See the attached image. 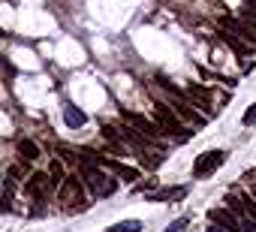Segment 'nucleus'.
Listing matches in <instances>:
<instances>
[{"mask_svg": "<svg viewBox=\"0 0 256 232\" xmlns=\"http://www.w3.org/2000/svg\"><path fill=\"white\" fill-rule=\"evenodd\" d=\"M78 172H82V184L90 190V196L94 199H106V196H112L114 190H118V178L114 175H106L102 172V166H96V163H78Z\"/></svg>", "mask_w": 256, "mask_h": 232, "instance_id": "1", "label": "nucleus"}, {"mask_svg": "<svg viewBox=\"0 0 256 232\" xmlns=\"http://www.w3.org/2000/svg\"><path fill=\"white\" fill-rule=\"evenodd\" d=\"M154 114H157V127H160V133H169V136H175V139H181V142L190 136V130H181V118H178V112H175L172 106L154 102Z\"/></svg>", "mask_w": 256, "mask_h": 232, "instance_id": "2", "label": "nucleus"}, {"mask_svg": "<svg viewBox=\"0 0 256 232\" xmlns=\"http://www.w3.org/2000/svg\"><path fill=\"white\" fill-rule=\"evenodd\" d=\"M226 163V151H205L199 154V160L193 163V178H208L214 169H220Z\"/></svg>", "mask_w": 256, "mask_h": 232, "instance_id": "3", "label": "nucleus"}, {"mask_svg": "<svg viewBox=\"0 0 256 232\" xmlns=\"http://www.w3.org/2000/svg\"><path fill=\"white\" fill-rule=\"evenodd\" d=\"M52 190H54V187H52V181H48V172H30V175L24 178V193L34 196V199H48Z\"/></svg>", "mask_w": 256, "mask_h": 232, "instance_id": "4", "label": "nucleus"}, {"mask_svg": "<svg viewBox=\"0 0 256 232\" xmlns=\"http://www.w3.org/2000/svg\"><path fill=\"white\" fill-rule=\"evenodd\" d=\"M82 196H84V187H82V181H78L76 175H66V178L60 181V187H58V199H60L66 208H72L76 202H82Z\"/></svg>", "mask_w": 256, "mask_h": 232, "instance_id": "5", "label": "nucleus"}, {"mask_svg": "<svg viewBox=\"0 0 256 232\" xmlns=\"http://www.w3.org/2000/svg\"><path fill=\"white\" fill-rule=\"evenodd\" d=\"M208 220H211V223H217V226H223L226 232H244V226H241L238 214H235V211H229V208H211V211H208Z\"/></svg>", "mask_w": 256, "mask_h": 232, "instance_id": "6", "label": "nucleus"}, {"mask_svg": "<svg viewBox=\"0 0 256 232\" xmlns=\"http://www.w3.org/2000/svg\"><path fill=\"white\" fill-rule=\"evenodd\" d=\"M124 118L133 124V130H139L145 139H157L160 136V127L151 121V118H145V114H136V112H124Z\"/></svg>", "mask_w": 256, "mask_h": 232, "instance_id": "7", "label": "nucleus"}, {"mask_svg": "<svg viewBox=\"0 0 256 232\" xmlns=\"http://www.w3.org/2000/svg\"><path fill=\"white\" fill-rule=\"evenodd\" d=\"M217 36H220V40H223V42H226V46H229L235 54H238V58H247V54H250V42H244L238 34H232V30L220 28V30H217Z\"/></svg>", "mask_w": 256, "mask_h": 232, "instance_id": "8", "label": "nucleus"}, {"mask_svg": "<svg viewBox=\"0 0 256 232\" xmlns=\"http://www.w3.org/2000/svg\"><path fill=\"white\" fill-rule=\"evenodd\" d=\"M16 187H18V178L6 175L4 184H0V211H12V196H16Z\"/></svg>", "mask_w": 256, "mask_h": 232, "instance_id": "9", "label": "nucleus"}, {"mask_svg": "<svg viewBox=\"0 0 256 232\" xmlns=\"http://www.w3.org/2000/svg\"><path fill=\"white\" fill-rule=\"evenodd\" d=\"M64 121H66V127H72V130H76V127H84V124H88V114H84L78 106L66 102V106H64Z\"/></svg>", "mask_w": 256, "mask_h": 232, "instance_id": "10", "label": "nucleus"}, {"mask_svg": "<svg viewBox=\"0 0 256 232\" xmlns=\"http://www.w3.org/2000/svg\"><path fill=\"white\" fill-rule=\"evenodd\" d=\"M18 157H22V160H36V157H40L36 142H30V139H18Z\"/></svg>", "mask_w": 256, "mask_h": 232, "instance_id": "11", "label": "nucleus"}, {"mask_svg": "<svg viewBox=\"0 0 256 232\" xmlns=\"http://www.w3.org/2000/svg\"><path fill=\"white\" fill-rule=\"evenodd\" d=\"M64 178H66L64 163H60V160H52V163H48V181H52V187H60Z\"/></svg>", "mask_w": 256, "mask_h": 232, "instance_id": "12", "label": "nucleus"}, {"mask_svg": "<svg viewBox=\"0 0 256 232\" xmlns=\"http://www.w3.org/2000/svg\"><path fill=\"white\" fill-rule=\"evenodd\" d=\"M184 193H187V187H166V190L154 193V199H157V202H175V199L184 196Z\"/></svg>", "mask_w": 256, "mask_h": 232, "instance_id": "13", "label": "nucleus"}, {"mask_svg": "<svg viewBox=\"0 0 256 232\" xmlns=\"http://www.w3.org/2000/svg\"><path fill=\"white\" fill-rule=\"evenodd\" d=\"M241 18H244V22H253V24H256V0H244Z\"/></svg>", "mask_w": 256, "mask_h": 232, "instance_id": "14", "label": "nucleus"}, {"mask_svg": "<svg viewBox=\"0 0 256 232\" xmlns=\"http://www.w3.org/2000/svg\"><path fill=\"white\" fill-rule=\"evenodd\" d=\"M241 208H244V211L250 214V220L256 223V199H253V196H244V193H241Z\"/></svg>", "mask_w": 256, "mask_h": 232, "instance_id": "15", "label": "nucleus"}, {"mask_svg": "<svg viewBox=\"0 0 256 232\" xmlns=\"http://www.w3.org/2000/svg\"><path fill=\"white\" fill-rule=\"evenodd\" d=\"M118 229L120 232H142V223L139 220H124V223H118Z\"/></svg>", "mask_w": 256, "mask_h": 232, "instance_id": "16", "label": "nucleus"}, {"mask_svg": "<svg viewBox=\"0 0 256 232\" xmlns=\"http://www.w3.org/2000/svg\"><path fill=\"white\" fill-rule=\"evenodd\" d=\"M241 124H244V127H256V102H253V106H250V108L244 112V118H241Z\"/></svg>", "mask_w": 256, "mask_h": 232, "instance_id": "17", "label": "nucleus"}, {"mask_svg": "<svg viewBox=\"0 0 256 232\" xmlns=\"http://www.w3.org/2000/svg\"><path fill=\"white\" fill-rule=\"evenodd\" d=\"M184 226H187V217H181V220H178V223H175V226H172V229H169V232H181V229H184Z\"/></svg>", "mask_w": 256, "mask_h": 232, "instance_id": "18", "label": "nucleus"}, {"mask_svg": "<svg viewBox=\"0 0 256 232\" xmlns=\"http://www.w3.org/2000/svg\"><path fill=\"white\" fill-rule=\"evenodd\" d=\"M205 232H226V229H223V226H217V223H211V226H208Z\"/></svg>", "mask_w": 256, "mask_h": 232, "instance_id": "19", "label": "nucleus"}, {"mask_svg": "<svg viewBox=\"0 0 256 232\" xmlns=\"http://www.w3.org/2000/svg\"><path fill=\"white\" fill-rule=\"evenodd\" d=\"M250 196H253V199H256V187H253V190H250Z\"/></svg>", "mask_w": 256, "mask_h": 232, "instance_id": "20", "label": "nucleus"}, {"mask_svg": "<svg viewBox=\"0 0 256 232\" xmlns=\"http://www.w3.org/2000/svg\"><path fill=\"white\" fill-rule=\"evenodd\" d=\"M108 232H120V229H118V226H114V229H108Z\"/></svg>", "mask_w": 256, "mask_h": 232, "instance_id": "21", "label": "nucleus"}, {"mask_svg": "<svg viewBox=\"0 0 256 232\" xmlns=\"http://www.w3.org/2000/svg\"><path fill=\"white\" fill-rule=\"evenodd\" d=\"M0 36H4V30H0Z\"/></svg>", "mask_w": 256, "mask_h": 232, "instance_id": "22", "label": "nucleus"}, {"mask_svg": "<svg viewBox=\"0 0 256 232\" xmlns=\"http://www.w3.org/2000/svg\"><path fill=\"white\" fill-rule=\"evenodd\" d=\"M0 184H4V181H0Z\"/></svg>", "mask_w": 256, "mask_h": 232, "instance_id": "23", "label": "nucleus"}]
</instances>
